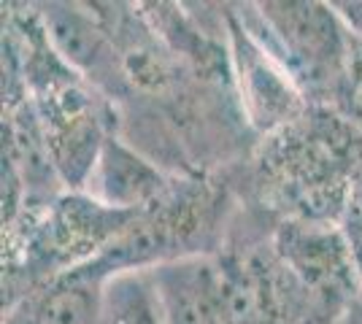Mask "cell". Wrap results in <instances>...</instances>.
Masks as SVG:
<instances>
[{
  "instance_id": "cell-1",
  "label": "cell",
  "mask_w": 362,
  "mask_h": 324,
  "mask_svg": "<svg viewBox=\"0 0 362 324\" xmlns=\"http://www.w3.org/2000/svg\"><path fill=\"white\" fill-rule=\"evenodd\" d=\"M262 47L287 71L300 92L330 95L349 73L346 25L322 3H257Z\"/></svg>"
},
{
  "instance_id": "cell-2",
  "label": "cell",
  "mask_w": 362,
  "mask_h": 324,
  "mask_svg": "<svg viewBox=\"0 0 362 324\" xmlns=\"http://www.w3.org/2000/svg\"><path fill=\"white\" fill-rule=\"evenodd\" d=\"M230 52L238 81L243 114L259 130H273L289 122L300 108L303 92L281 62L246 25L230 22Z\"/></svg>"
},
{
  "instance_id": "cell-3",
  "label": "cell",
  "mask_w": 362,
  "mask_h": 324,
  "mask_svg": "<svg viewBox=\"0 0 362 324\" xmlns=\"http://www.w3.org/2000/svg\"><path fill=\"white\" fill-rule=\"evenodd\" d=\"M138 211H119L95 198H62L54 203L41 232L38 257L52 268L74 265L95 254L100 257Z\"/></svg>"
},
{
  "instance_id": "cell-4",
  "label": "cell",
  "mask_w": 362,
  "mask_h": 324,
  "mask_svg": "<svg viewBox=\"0 0 362 324\" xmlns=\"http://www.w3.org/2000/svg\"><path fill=\"white\" fill-rule=\"evenodd\" d=\"M44 32L57 57L78 76L95 78L98 84L106 81L111 87L124 78L114 38L84 11H76L74 6H49L44 11Z\"/></svg>"
},
{
  "instance_id": "cell-5",
  "label": "cell",
  "mask_w": 362,
  "mask_h": 324,
  "mask_svg": "<svg viewBox=\"0 0 362 324\" xmlns=\"http://www.w3.org/2000/svg\"><path fill=\"white\" fill-rule=\"evenodd\" d=\"M87 184L95 200L119 211H144L168 192L163 173L117 138L106 140Z\"/></svg>"
},
{
  "instance_id": "cell-6",
  "label": "cell",
  "mask_w": 362,
  "mask_h": 324,
  "mask_svg": "<svg viewBox=\"0 0 362 324\" xmlns=\"http://www.w3.org/2000/svg\"><path fill=\"white\" fill-rule=\"evenodd\" d=\"M98 324H165V311L157 287L133 273L108 281Z\"/></svg>"
},
{
  "instance_id": "cell-7",
  "label": "cell",
  "mask_w": 362,
  "mask_h": 324,
  "mask_svg": "<svg viewBox=\"0 0 362 324\" xmlns=\"http://www.w3.org/2000/svg\"><path fill=\"white\" fill-rule=\"evenodd\" d=\"M349 32L362 38V0H346V3H330Z\"/></svg>"
}]
</instances>
